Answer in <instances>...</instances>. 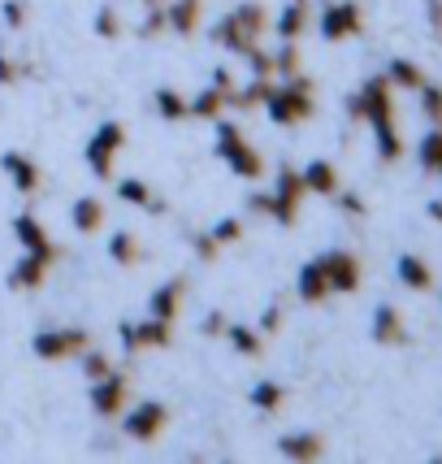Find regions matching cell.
I'll list each match as a JSON object with an SVG mask.
<instances>
[{
	"label": "cell",
	"instance_id": "cell-46",
	"mask_svg": "<svg viewBox=\"0 0 442 464\" xmlns=\"http://www.w3.org/2000/svg\"><path fill=\"white\" fill-rule=\"evenodd\" d=\"M226 325H230V322H226V313H217V308H213V313L200 322V334H204V339H221V334H226Z\"/></svg>",
	"mask_w": 442,
	"mask_h": 464
},
{
	"label": "cell",
	"instance_id": "cell-39",
	"mask_svg": "<svg viewBox=\"0 0 442 464\" xmlns=\"http://www.w3.org/2000/svg\"><path fill=\"white\" fill-rule=\"evenodd\" d=\"M421 113L434 126H442V87L438 82H421Z\"/></svg>",
	"mask_w": 442,
	"mask_h": 464
},
{
	"label": "cell",
	"instance_id": "cell-40",
	"mask_svg": "<svg viewBox=\"0 0 442 464\" xmlns=\"http://www.w3.org/2000/svg\"><path fill=\"white\" fill-rule=\"evenodd\" d=\"M0 18H5L9 31H22L26 18H31V5H26V0H5V5H0Z\"/></svg>",
	"mask_w": 442,
	"mask_h": 464
},
{
	"label": "cell",
	"instance_id": "cell-14",
	"mask_svg": "<svg viewBox=\"0 0 442 464\" xmlns=\"http://www.w3.org/2000/svg\"><path fill=\"white\" fill-rule=\"evenodd\" d=\"M0 169H5V179L14 182V191H22V196H35L43 187V169L26 152H5L0 157Z\"/></svg>",
	"mask_w": 442,
	"mask_h": 464
},
{
	"label": "cell",
	"instance_id": "cell-38",
	"mask_svg": "<svg viewBox=\"0 0 442 464\" xmlns=\"http://www.w3.org/2000/svg\"><path fill=\"white\" fill-rule=\"evenodd\" d=\"M91 26H96L101 40H121V31H126V26H121V14L113 9V5H101V14H96Z\"/></svg>",
	"mask_w": 442,
	"mask_h": 464
},
{
	"label": "cell",
	"instance_id": "cell-41",
	"mask_svg": "<svg viewBox=\"0 0 442 464\" xmlns=\"http://www.w3.org/2000/svg\"><path fill=\"white\" fill-rule=\"evenodd\" d=\"M213 239H217L221 247L239 243V239H243V218H221V222L213 226Z\"/></svg>",
	"mask_w": 442,
	"mask_h": 464
},
{
	"label": "cell",
	"instance_id": "cell-25",
	"mask_svg": "<svg viewBox=\"0 0 442 464\" xmlns=\"http://www.w3.org/2000/svg\"><path fill=\"white\" fill-rule=\"evenodd\" d=\"M226 339H230V347H235L239 356H247V361H261V356H264V334L256 330V325L230 322V325H226Z\"/></svg>",
	"mask_w": 442,
	"mask_h": 464
},
{
	"label": "cell",
	"instance_id": "cell-50",
	"mask_svg": "<svg viewBox=\"0 0 442 464\" xmlns=\"http://www.w3.org/2000/svg\"><path fill=\"white\" fill-rule=\"evenodd\" d=\"M165 208H169V204H165V200H161V196H152V200H148V213H157V218H161Z\"/></svg>",
	"mask_w": 442,
	"mask_h": 464
},
{
	"label": "cell",
	"instance_id": "cell-16",
	"mask_svg": "<svg viewBox=\"0 0 442 464\" xmlns=\"http://www.w3.org/2000/svg\"><path fill=\"white\" fill-rule=\"evenodd\" d=\"M278 456L282 460H322L325 456V439L322 434H312V430H291V434H282L278 439Z\"/></svg>",
	"mask_w": 442,
	"mask_h": 464
},
{
	"label": "cell",
	"instance_id": "cell-19",
	"mask_svg": "<svg viewBox=\"0 0 442 464\" xmlns=\"http://www.w3.org/2000/svg\"><path fill=\"white\" fill-rule=\"evenodd\" d=\"M308 22H312V5H308V0H286L282 14L269 22V26H274L278 40H300L303 31H308Z\"/></svg>",
	"mask_w": 442,
	"mask_h": 464
},
{
	"label": "cell",
	"instance_id": "cell-13",
	"mask_svg": "<svg viewBox=\"0 0 442 464\" xmlns=\"http://www.w3.org/2000/svg\"><path fill=\"white\" fill-rule=\"evenodd\" d=\"M322 269H325V283H330V291H339V295L360 291V261H356L351 252H342V247L325 252V256H322Z\"/></svg>",
	"mask_w": 442,
	"mask_h": 464
},
{
	"label": "cell",
	"instance_id": "cell-22",
	"mask_svg": "<svg viewBox=\"0 0 442 464\" xmlns=\"http://www.w3.org/2000/svg\"><path fill=\"white\" fill-rule=\"evenodd\" d=\"M165 14H169V31L174 35H196L204 22V0H169Z\"/></svg>",
	"mask_w": 442,
	"mask_h": 464
},
{
	"label": "cell",
	"instance_id": "cell-11",
	"mask_svg": "<svg viewBox=\"0 0 442 464\" xmlns=\"http://www.w3.org/2000/svg\"><path fill=\"white\" fill-rule=\"evenodd\" d=\"M91 386V412L96 417H121L126 408H130V373H104L101 382H87Z\"/></svg>",
	"mask_w": 442,
	"mask_h": 464
},
{
	"label": "cell",
	"instance_id": "cell-15",
	"mask_svg": "<svg viewBox=\"0 0 442 464\" xmlns=\"http://www.w3.org/2000/svg\"><path fill=\"white\" fill-rule=\"evenodd\" d=\"M182 300H187V278H169L152 291V300H148V317H157V322H178L182 313Z\"/></svg>",
	"mask_w": 442,
	"mask_h": 464
},
{
	"label": "cell",
	"instance_id": "cell-29",
	"mask_svg": "<svg viewBox=\"0 0 442 464\" xmlns=\"http://www.w3.org/2000/svg\"><path fill=\"white\" fill-rule=\"evenodd\" d=\"M386 79H390V87H408V92H421L425 70H421V65H417V61L395 57V61H390V65H386Z\"/></svg>",
	"mask_w": 442,
	"mask_h": 464
},
{
	"label": "cell",
	"instance_id": "cell-52",
	"mask_svg": "<svg viewBox=\"0 0 442 464\" xmlns=\"http://www.w3.org/2000/svg\"><path fill=\"white\" fill-rule=\"evenodd\" d=\"M169 0H143V9H165Z\"/></svg>",
	"mask_w": 442,
	"mask_h": 464
},
{
	"label": "cell",
	"instance_id": "cell-37",
	"mask_svg": "<svg viewBox=\"0 0 442 464\" xmlns=\"http://www.w3.org/2000/svg\"><path fill=\"white\" fill-rule=\"evenodd\" d=\"M247 70H252V79H278V65H274V48H252L247 53Z\"/></svg>",
	"mask_w": 442,
	"mask_h": 464
},
{
	"label": "cell",
	"instance_id": "cell-33",
	"mask_svg": "<svg viewBox=\"0 0 442 464\" xmlns=\"http://www.w3.org/2000/svg\"><path fill=\"white\" fill-rule=\"evenodd\" d=\"M118 200L121 204H135V208H148V200H152V182H143V179H118Z\"/></svg>",
	"mask_w": 442,
	"mask_h": 464
},
{
	"label": "cell",
	"instance_id": "cell-26",
	"mask_svg": "<svg viewBox=\"0 0 442 464\" xmlns=\"http://www.w3.org/2000/svg\"><path fill=\"white\" fill-rule=\"evenodd\" d=\"M269 87H274V79H247V87H235V92L226 96V109H235V113H252V109H261L264 104Z\"/></svg>",
	"mask_w": 442,
	"mask_h": 464
},
{
	"label": "cell",
	"instance_id": "cell-44",
	"mask_svg": "<svg viewBox=\"0 0 442 464\" xmlns=\"http://www.w3.org/2000/svg\"><path fill=\"white\" fill-rule=\"evenodd\" d=\"M282 322H286V313H282V304H269V308H264V313H261V322H256V330H261V334H278V330H282Z\"/></svg>",
	"mask_w": 442,
	"mask_h": 464
},
{
	"label": "cell",
	"instance_id": "cell-32",
	"mask_svg": "<svg viewBox=\"0 0 442 464\" xmlns=\"http://www.w3.org/2000/svg\"><path fill=\"white\" fill-rule=\"evenodd\" d=\"M417 161H421L425 174H438L442 169V126H434V130L417 143Z\"/></svg>",
	"mask_w": 442,
	"mask_h": 464
},
{
	"label": "cell",
	"instance_id": "cell-6",
	"mask_svg": "<svg viewBox=\"0 0 442 464\" xmlns=\"http://www.w3.org/2000/svg\"><path fill=\"white\" fill-rule=\"evenodd\" d=\"M126 148V126L121 121H101L96 135L87 140L82 157H87V169L101 182H113V165H118V152Z\"/></svg>",
	"mask_w": 442,
	"mask_h": 464
},
{
	"label": "cell",
	"instance_id": "cell-12",
	"mask_svg": "<svg viewBox=\"0 0 442 464\" xmlns=\"http://www.w3.org/2000/svg\"><path fill=\"white\" fill-rule=\"evenodd\" d=\"M14 239H18L22 252H31V256H40L43 265H57L65 252H61L57 243L48 239V230L40 226V218H31V213H18L14 218Z\"/></svg>",
	"mask_w": 442,
	"mask_h": 464
},
{
	"label": "cell",
	"instance_id": "cell-18",
	"mask_svg": "<svg viewBox=\"0 0 442 464\" xmlns=\"http://www.w3.org/2000/svg\"><path fill=\"white\" fill-rule=\"evenodd\" d=\"M373 343H382V347H403L408 343L403 313L395 308V304H378V308H373Z\"/></svg>",
	"mask_w": 442,
	"mask_h": 464
},
{
	"label": "cell",
	"instance_id": "cell-23",
	"mask_svg": "<svg viewBox=\"0 0 442 464\" xmlns=\"http://www.w3.org/2000/svg\"><path fill=\"white\" fill-rule=\"evenodd\" d=\"M395 278H399L408 291H429V286H434V269H429V261H421L417 252H403L399 261H395Z\"/></svg>",
	"mask_w": 442,
	"mask_h": 464
},
{
	"label": "cell",
	"instance_id": "cell-17",
	"mask_svg": "<svg viewBox=\"0 0 442 464\" xmlns=\"http://www.w3.org/2000/svg\"><path fill=\"white\" fill-rule=\"evenodd\" d=\"M70 222H74L79 235H101L104 222H109V204L101 196H79L70 204Z\"/></svg>",
	"mask_w": 442,
	"mask_h": 464
},
{
	"label": "cell",
	"instance_id": "cell-36",
	"mask_svg": "<svg viewBox=\"0 0 442 464\" xmlns=\"http://www.w3.org/2000/svg\"><path fill=\"white\" fill-rule=\"evenodd\" d=\"M135 35H139V40H161V35H169V14H165V9H148L143 22L135 26Z\"/></svg>",
	"mask_w": 442,
	"mask_h": 464
},
{
	"label": "cell",
	"instance_id": "cell-7",
	"mask_svg": "<svg viewBox=\"0 0 442 464\" xmlns=\"http://www.w3.org/2000/svg\"><path fill=\"white\" fill-rule=\"evenodd\" d=\"M317 31H322L325 44H342L351 35L364 31V9L356 0H325L322 18H317Z\"/></svg>",
	"mask_w": 442,
	"mask_h": 464
},
{
	"label": "cell",
	"instance_id": "cell-3",
	"mask_svg": "<svg viewBox=\"0 0 442 464\" xmlns=\"http://www.w3.org/2000/svg\"><path fill=\"white\" fill-rule=\"evenodd\" d=\"M264 118L274 121V126H300L317 113V101H312V79L308 74H291L286 82H274L269 87V96H264Z\"/></svg>",
	"mask_w": 442,
	"mask_h": 464
},
{
	"label": "cell",
	"instance_id": "cell-21",
	"mask_svg": "<svg viewBox=\"0 0 442 464\" xmlns=\"http://www.w3.org/2000/svg\"><path fill=\"white\" fill-rule=\"evenodd\" d=\"M300 174H303V187H308V196H334V191L342 187L339 165H334V161H308Z\"/></svg>",
	"mask_w": 442,
	"mask_h": 464
},
{
	"label": "cell",
	"instance_id": "cell-31",
	"mask_svg": "<svg viewBox=\"0 0 442 464\" xmlns=\"http://www.w3.org/2000/svg\"><path fill=\"white\" fill-rule=\"evenodd\" d=\"M247 400H252L256 412H278V408L286 404V391H282L274 378H264V382H256L252 391H247Z\"/></svg>",
	"mask_w": 442,
	"mask_h": 464
},
{
	"label": "cell",
	"instance_id": "cell-1",
	"mask_svg": "<svg viewBox=\"0 0 442 464\" xmlns=\"http://www.w3.org/2000/svg\"><path fill=\"white\" fill-rule=\"evenodd\" d=\"M390 92H395L390 79H386V74H373V79H364V87L347 101V118L373 126L378 161H386V165H395L403 157V135H399V126H395V96H390Z\"/></svg>",
	"mask_w": 442,
	"mask_h": 464
},
{
	"label": "cell",
	"instance_id": "cell-10",
	"mask_svg": "<svg viewBox=\"0 0 442 464\" xmlns=\"http://www.w3.org/2000/svg\"><path fill=\"white\" fill-rule=\"evenodd\" d=\"M118 343H121L126 356H135V352H157V347L174 343V325L157 322V317H148V322H121L118 325Z\"/></svg>",
	"mask_w": 442,
	"mask_h": 464
},
{
	"label": "cell",
	"instance_id": "cell-42",
	"mask_svg": "<svg viewBox=\"0 0 442 464\" xmlns=\"http://www.w3.org/2000/svg\"><path fill=\"white\" fill-rule=\"evenodd\" d=\"M26 74H35V70H31V65H18V61H9L0 53V87H14V82L26 79Z\"/></svg>",
	"mask_w": 442,
	"mask_h": 464
},
{
	"label": "cell",
	"instance_id": "cell-20",
	"mask_svg": "<svg viewBox=\"0 0 442 464\" xmlns=\"http://www.w3.org/2000/svg\"><path fill=\"white\" fill-rule=\"evenodd\" d=\"M43 278H48V265L40 261V256H31V252H22L18 261H14V269H9V291H40Z\"/></svg>",
	"mask_w": 442,
	"mask_h": 464
},
{
	"label": "cell",
	"instance_id": "cell-34",
	"mask_svg": "<svg viewBox=\"0 0 442 464\" xmlns=\"http://www.w3.org/2000/svg\"><path fill=\"white\" fill-rule=\"evenodd\" d=\"M79 364H82V378H87V382H101L104 373H113V361L104 356L101 347H87L79 356Z\"/></svg>",
	"mask_w": 442,
	"mask_h": 464
},
{
	"label": "cell",
	"instance_id": "cell-51",
	"mask_svg": "<svg viewBox=\"0 0 442 464\" xmlns=\"http://www.w3.org/2000/svg\"><path fill=\"white\" fill-rule=\"evenodd\" d=\"M429 218H434V222H442V200H429Z\"/></svg>",
	"mask_w": 442,
	"mask_h": 464
},
{
	"label": "cell",
	"instance_id": "cell-53",
	"mask_svg": "<svg viewBox=\"0 0 442 464\" xmlns=\"http://www.w3.org/2000/svg\"><path fill=\"white\" fill-rule=\"evenodd\" d=\"M438 174H442V169H438Z\"/></svg>",
	"mask_w": 442,
	"mask_h": 464
},
{
	"label": "cell",
	"instance_id": "cell-27",
	"mask_svg": "<svg viewBox=\"0 0 442 464\" xmlns=\"http://www.w3.org/2000/svg\"><path fill=\"white\" fill-rule=\"evenodd\" d=\"M221 113H226V92H217L213 82L204 87V92H196L191 101H187V118H200V121H217Z\"/></svg>",
	"mask_w": 442,
	"mask_h": 464
},
{
	"label": "cell",
	"instance_id": "cell-47",
	"mask_svg": "<svg viewBox=\"0 0 442 464\" xmlns=\"http://www.w3.org/2000/svg\"><path fill=\"white\" fill-rule=\"evenodd\" d=\"M247 213L269 218V213H274V196H269V191H252V196H247Z\"/></svg>",
	"mask_w": 442,
	"mask_h": 464
},
{
	"label": "cell",
	"instance_id": "cell-24",
	"mask_svg": "<svg viewBox=\"0 0 442 464\" xmlns=\"http://www.w3.org/2000/svg\"><path fill=\"white\" fill-rule=\"evenodd\" d=\"M295 295H300L303 304H322L325 295H334V291H330V283H325L322 261H308L300 269V278H295Z\"/></svg>",
	"mask_w": 442,
	"mask_h": 464
},
{
	"label": "cell",
	"instance_id": "cell-49",
	"mask_svg": "<svg viewBox=\"0 0 442 464\" xmlns=\"http://www.w3.org/2000/svg\"><path fill=\"white\" fill-rule=\"evenodd\" d=\"M425 18H429V31L442 35V0H429V5H425Z\"/></svg>",
	"mask_w": 442,
	"mask_h": 464
},
{
	"label": "cell",
	"instance_id": "cell-4",
	"mask_svg": "<svg viewBox=\"0 0 442 464\" xmlns=\"http://www.w3.org/2000/svg\"><path fill=\"white\" fill-rule=\"evenodd\" d=\"M213 148H217V157L226 165H230V174H239L243 182H261L264 179V157L252 148V140L243 135L239 121H217V140H213Z\"/></svg>",
	"mask_w": 442,
	"mask_h": 464
},
{
	"label": "cell",
	"instance_id": "cell-8",
	"mask_svg": "<svg viewBox=\"0 0 442 464\" xmlns=\"http://www.w3.org/2000/svg\"><path fill=\"white\" fill-rule=\"evenodd\" d=\"M165 425H169V408L161 400H139L135 408L121 412V430H126L130 443H157Z\"/></svg>",
	"mask_w": 442,
	"mask_h": 464
},
{
	"label": "cell",
	"instance_id": "cell-28",
	"mask_svg": "<svg viewBox=\"0 0 442 464\" xmlns=\"http://www.w3.org/2000/svg\"><path fill=\"white\" fill-rule=\"evenodd\" d=\"M109 256H113V265L130 269V265L143 261V247H139V239H135L130 230H113V235H109Z\"/></svg>",
	"mask_w": 442,
	"mask_h": 464
},
{
	"label": "cell",
	"instance_id": "cell-5",
	"mask_svg": "<svg viewBox=\"0 0 442 464\" xmlns=\"http://www.w3.org/2000/svg\"><path fill=\"white\" fill-rule=\"evenodd\" d=\"M91 347V334L82 325H48L31 339V352L40 356L43 364H57V361H79L82 352Z\"/></svg>",
	"mask_w": 442,
	"mask_h": 464
},
{
	"label": "cell",
	"instance_id": "cell-2",
	"mask_svg": "<svg viewBox=\"0 0 442 464\" xmlns=\"http://www.w3.org/2000/svg\"><path fill=\"white\" fill-rule=\"evenodd\" d=\"M269 9H264L261 0H247V5H239V9H230L226 18L208 31L213 35V44L217 48H226V53H235V57H247L252 48H261L264 31H269Z\"/></svg>",
	"mask_w": 442,
	"mask_h": 464
},
{
	"label": "cell",
	"instance_id": "cell-35",
	"mask_svg": "<svg viewBox=\"0 0 442 464\" xmlns=\"http://www.w3.org/2000/svg\"><path fill=\"white\" fill-rule=\"evenodd\" d=\"M274 65H278V79L300 74V44H295V40H282L278 48H274Z\"/></svg>",
	"mask_w": 442,
	"mask_h": 464
},
{
	"label": "cell",
	"instance_id": "cell-43",
	"mask_svg": "<svg viewBox=\"0 0 442 464\" xmlns=\"http://www.w3.org/2000/svg\"><path fill=\"white\" fill-rule=\"evenodd\" d=\"M330 200L339 204V208H342V213H347V218H364V200H360V196H356V191H342V187H339V191H334Z\"/></svg>",
	"mask_w": 442,
	"mask_h": 464
},
{
	"label": "cell",
	"instance_id": "cell-9",
	"mask_svg": "<svg viewBox=\"0 0 442 464\" xmlns=\"http://www.w3.org/2000/svg\"><path fill=\"white\" fill-rule=\"evenodd\" d=\"M269 196H274V222L278 226H295L300 218V204L308 200V187H303V174L300 169H291V165H282L278 169V182L269 187Z\"/></svg>",
	"mask_w": 442,
	"mask_h": 464
},
{
	"label": "cell",
	"instance_id": "cell-45",
	"mask_svg": "<svg viewBox=\"0 0 442 464\" xmlns=\"http://www.w3.org/2000/svg\"><path fill=\"white\" fill-rule=\"evenodd\" d=\"M191 247H196V256H200V261H217V256H221V243L213 239V230H208V235H196V239H191Z\"/></svg>",
	"mask_w": 442,
	"mask_h": 464
},
{
	"label": "cell",
	"instance_id": "cell-48",
	"mask_svg": "<svg viewBox=\"0 0 442 464\" xmlns=\"http://www.w3.org/2000/svg\"><path fill=\"white\" fill-rule=\"evenodd\" d=\"M213 87L230 96V92H235V70H226V65H217V70H213Z\"/></svg>",
	"mask_w": 442,
	"mask_h": 464
},
{
	"label": "cell",
	"instance_id": "cell-30",
	"mask_svg": "<svg viewBox=\"0 0 442 464\" xmlns=\"http://www.w3.org/2000/svg\"><path fill=\"white\" fill-rule=\"evenodd\" d=\"M152 104H157V118H165V121L187 118V96H182L178 87H157V92H152Z\"/></svg>",
	"mask_w": 442,
	"mask_h": 464
}]
</instances>
